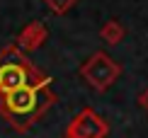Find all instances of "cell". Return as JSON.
<instances>
[{"mask_svg": "<svg viewBox=\"0 0 148 138\" xmlns=\"http://www.w3.org/2000/svg\"><path fill=\"white\" fill-rule=\"evenodd\" d=\"M51 78L41 75L36 83H27L17 90H10L0 95V111L17 131H24L29 124H34L44 111L56 102V95L49 92Z\"/></svg>", "mask_w": 148, "mask_h": 138, "instance_id": "6da1fadb", "label": "cell"}, {"mask_svg": "<svg viewBox=\"0 0 148 138\" xmlns=\"http://www.w3.org/2000/svg\"><path fill=\"white\" fill-rule=\"evenodd\" d=\"M119 73H121V68L116 66L104 51L92 53L90 61L80 68V75L85 78V83H90L95 90H100V92H104L107 87H112L114 80L119 78Z\"/></svg>", "mask_w": 148, "mask_h": 138, "instance_id": "7a4b0ae2", "label": "cell"}, {"mask_svg": "<svg viewBox=\"0 0 148 138\" xmlns=\"http://www.w3.org/2000/svg\"><path fill=\"white\" fill-rule=\"evenodd\" d=\"M32 73L36 70L24 58H5L0 63V95L27 85L32 80Z\"/></svg>", "mask_w": 148, "mask_h": 138, "instance_id": "3957f363", "label": "cell"}, {"mask_svg": "<svg viewBox=\"0 0 148 138\" xmlns=\"http://www.w3.org/2000/svg\"><path fill=\"white\" fill-rule=\"evenodd\" d=\"M107 131H109L107 124H104L95 111L85 109V111H80V114L73 119L66 138H104Z\"/></svg>", "mask_w": 148, "mask_h": 138, "instance_id": "277c9868", "label": "cell"}, {"mask_svg": "<svg viewBox=\"0 0 148 138\" xmlns=\"http://www.w3.org/2000/svg\"><path fill=\"white\" fill-rule=\"evenodd\" d=\"M44 39H46V27L41 22H32L20 34V46L24 51H34V49H39L41 44H44Z\"/></svg>", "mask_w": 148, "mask_h": 138, "instance_id": "5b68a950", "label": "cell"}, {"mask_svg": "<svg viewBox=\"0 0 148 138\" xmlns=\"http://www.w3.org/2000/svg\"><path fill=\"white\" fill-rule=\"evenodd\" d=\"M100 36H102L107 44H119V41H121V36H124V29H121V24H119V22L109 20V22L102 27Z\"/></svg>", "mask_w": 148, "mask_h": 138, "instance_id": "8992f818", "label": "cell"}, {"mask_svg": "<svg viewBox=\"0 0 148 138\" xmlns=\"http://www.w3.org/2000/svg\"><path fill=\"white\" fill-rule=\"evenodd\" d=\"M44 3L56 12V15H63V12H68L73 5H75V0H44Z\"/></svg>", "mask_w": 148, "mask_h": 138, "instance_id": "52a82bcc", "label": "cell"}, {"mask_svg": "<svg viewBox=\"0 0 148 138\" xmlns=\"http://www.w3.org/2000/svg\"><path fill=\"white\" fill-rule=\"evenodd\" d=\"M141 107H143V109L148 111V90L143 92V97H141Z\"/></svg>", "mask_w": 148, "mask_h": 138, "instance_id": "ba28073f", "label": "cell"}]
</instances>
